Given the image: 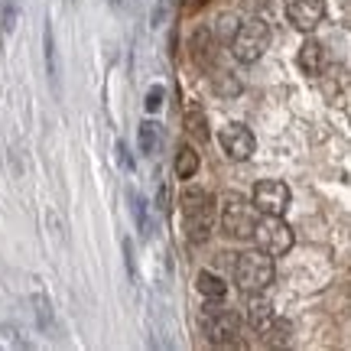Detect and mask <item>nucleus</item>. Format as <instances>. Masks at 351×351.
Masks as SVG:
<instances>
[{
    "mask_svg": "<svg viewBox=\"0 0 351 351\" xmlns=\"http://www.w3.org/2000/svg\"><path fill=\"white\" fill-rule=\"evenodd\" d=\"M179 205H182V225H186L189 241H192V244H202V241L208 238L215 212H218L215 195L212 192H205V189H189Z\"/></svg>",
    "mask_w": 351,
    "mask_h": 351,
    "instance_id": "nucleus-1",
    "label": "nucleus"
},
{
    "mask_svg": "<svg viewBox=\"0 0 351 351\" xmlns=\"http://www.w3.org/2000/svg\"><path fill=\"white\" fill-rule=\"evenodd\" d=\"M234 283H238L241 293H263L274 283V257L263 254L261 247L238 254V261H234Z\"/></svg>",
    "mask_w": 351,
    "mask_h": 351,
    "instance_id": "nucleus-2",
    "label": "nucleus"
},
{
    "mask_svg": "<svg viewBox=\"0 0 351 351\" xmlns=\"http://www.w3.org/2000/svg\"><path fill=\"white\" fill-rule=\"evenodd\" d=\"M267 49H270V26H267V20H261V16L241 23L238 33L231 36V56L244 65H254Z\"/></svg>",
    "mask_w": 351,
    "mask_h": 351,
    "instance_id": "nucleus-3",
    "label": "nucleus"
},
{
    "mask_svg": "<svg viewBox=\"0 0 351 351\" xmlns=\"http://www.w3.org/2000/svg\"><path fill=\"white\" fill-rule=\"evenodd\" d=\"M254 225H257V208L244 199L241 192H231L221 202V228H225L228 238L234 241H251L254 238Z\"/></svg>",
    "mask_w": 351,
    "mask_h": 351,
    "instance_id": "nucleus-4",
    "label": "nucleus"
},
{
    "mask_svg": "<svg viewBox=\"0 0 351 351\" xmlns=\"http://www.w3.org/2000/svg\"><path fill=\"white\" fill-rule=\"evenodd\" d=\"M257 247L270 257H283L293 251V228L283 221V215H263V221L254 225Z\"/></svg>",
    "mask_w": 351,
    "mask_h": 351,
    "instance_id": "nucleus-5",
    "label": "nucleus"
},
{
    "mask_svg": "<svg viewBox=\"0 0 351 351\" xmlns=\"http://www.w3.org/2000/svg\"><path fill=\"white\" fill-rule=\"evenodd\" d=\"M238 315L225 306H208L205 309V335L212 345H234L238 341Z\"/></svg>",
    "mask_w": 351,
    "mask_h": 351,
    "instance_id": "nucleus-6",
    "label": "nucleus"
},
{
    "mask_svg": "<svg viewBox=\"0 0 351 351\" xmlns=\"http://www.w3.org/2000/svg\"><path fill=\"white\" fill-rule=\"evenodd\" d=\"M251 205L261 215H283L289 208V186L280 179H263L254 186Z\"/></svg>",
    "mask_w": 351,
    "mask_h": 351,
    "instance_id": "nucleus-7",
    "label": "nucleus"
},
{
    "mask_svg": "<svg viewBox=\"0 0 351 351\" xmlns=\"http://www.w3.org/2000/svg\"><path fill=\"white\" fill-rule=\"evenodd\" d=\"M218 143H221V150L231 156V160H238V163H244V160H251L254 156V147H257V140H254L251 127L244 124H228L218 130Z\"/></svg>",
    "mask_w": 351,
    "mask_h": 351,
    "instance_id": "nucleus-8",
    "label": "nucleus"
},
{
    "mask_svg": "<svg viewBox=\"0 0 351 351\" xmlns=\"http://www.w3.org/2000/svg\"><path fill=\"white\" fill-rule=\"evenodd\" d=\"M287 16H289V23L296 26V29L309 33V29H315V26L322 23V16H326V3H322V0H289Z\"/></svg>",
    "mask_w": 351,
    "mask_h": 351,
    "instance_id": "nucleus-9",
    "label": "nucleus"
},
{
    "mask_svg": "<svg viewBox=\"0 0 351 351\" xmlns=\"http://www.w3.org/2000/svg\"><path fill=\"white\" fill-rule=\"evenodd\" d=\"M274 319V302L267 300L263 293H247V302H244V322L254 328V332H263Z\"/></svg>",
    "mask_w": 351,
    "mask_h": 351,
    "instance_id": "nucleus-10",
    "label": "nucleus"
},
{
    "mask_svg": "<svg viewBox=\"0 0 351 351\" xmlns=\"http://www.w3.org/2000/svg\"><path fill=\"white\" fill-rule=\"evenodd\" d=\"M300 69L306 75H319L322 69H326V46L319 43V39H306L300 46Z\"/></svg>",
    "mask_w": 351,
    "mask_h": 351,
    "instance_id": "nucleus-11",
    "label": "nucleus"
},
{
    "mask_svg": "<svg viewBox=\"0 0 351 351\" xmlns=\"http://www.w3.org/2000/svg\"><path fill=\"white\" fill-rule=\"evenodd\" d=\"M195 289H199L205 300H215V302H221L225 300V293H228V283L221 280V276H215L208 274V270H202L199 280H195Z\"/></svg>",
    "mask_w": 351,
    "mask_h": 351,
    "instance_id": "nucleus-12",
    "label": "nucleus"
},
{
    "mask_svg": "<svg viewBox=\"0 0 351 351\" xmlns=\"http://www.w3.org/2000/svg\"><path fill=\"white\" fill-rule=\"evenodd\" d=\"M263 341L270 345V348H280V345H289V339H293V326H289L287 319H270V326L261 332Z\"/></svg>",
    "mask_w": 351,
    "mask_h": 351,
    "instance_id": "nucleus-13",
    "label": "nucleus"
},
{
    "mask_svg": "<svg viewBox=\"0 0 351 351\" xmlns=\"http://www.w3.org/2000/svg\"><path fill=\"white\" fill-rule=\"evenodd\" d=\"M43 52H46V75L56 88H59V52H56V36H52V23H46L43 33Z\"/></svg>",
    "mask_w": 351,
    "mask_h": 351,
    "instance_id": "nucleus-14",
    "label": "nucleus"
},
{
    "mask_svg": "<svg viewBox=\"0 0 351 351\" xmlns=\"http://www.w3.org/2000/svg\"><path fill=\"white\" fill-rule=\"evenodd\" d=\"M195 173H199V153H195V147H179V153H176V176L179 179H192Z\"/></svg>",
    "mask_w": 351,
    "mask_h": 351,
    "instance_id": "nucleus-15",
    "label": "nucleus"
},
{
    "mask_svg": "<svg viewBox=\"0 0 351 351\" xmlns=\"http://www.w3.org/2000/svg\"><path fill=\"white\" fill-rule=\"evenodd\" d=\"M156 147H160V124H156V121H143V124H140V153L153 156Z\"/></svg>",
    "mask_w": 351,
    "mask_h": 351,
    "instance_id": "nucleus-16",
    "label": "nucleus"
},
{
    "mask_svg": "<svg viewBox=\"0 0 351 351\" xmlns=\"http://www.w3.org/2000/svg\"><path fill=\"white\" fill-rule=\"evenodd\" d=\"M130 212H134V221H137V231L143 238H150V221H147V199L140 192H130Z\"/></svg>",
    "mask_w": 351,
    "mask_h": 351,
    "instance_id": "nucleus-17",
    "label": "nucleus"
},
{
    "mask_svg": "<svg viewBox=\"0 0 351 351\" xmlns=\"http://www.w3.org/2000/svg\"><path fill=\"white\" fill-rule=\"evenodd\" d=\"M16 20H20V3L16 0H0V29H3V36H10L16 29Z\"/></svg>",
    "mask_w": 351,
    "mask_h": 351,
    "instance_id": "nucleus-18",
    "label": "nucleus"
},
{
    "mask_svg": "<svg viewBox=\"0 0 351 351\" xmlns=\"http://www.w3.org/2000/svg\"><path fill=\"white\" fill-rule=\"evenodd\" d=\"M186 127H189V134H195V137H208V124H205V114L199 111V104H189Z\"/></svg>",
    "mask_w": 351,
    "mask_h": 351,
    "instance_id": "nucleus-19",
    "label": "nucleus"
},
{
    "mask_svg": "<svg viewBox=\"0 0 351 351\" xmlns=\"http://www.w3.org/2000/svg\"><path fill=\"white\" fill-rule=\"evenodd\" d=\"M33 302H36V315H39V328H49L52 326V302L43 296V293H33Z\"/></svg>",
    "mask_w": 351,
    "mask_h": 351,
    "instance_id": "nucleus-20",
    "label": "nucleus"
},
{
    "mask_svg": "<svg viewBox=\"0 0 351 351\" xmlns=\"http://www.w3.org/2000/svg\"><path fill=\"white\" fill-rule=\"evenodd\" d=\"M163 101H166V88L163 85H153L150 91H147V101H143V108H147V111H160V108H163Z\"/></svg>",
    "mask_w": 351,
    "mask_h": 351,
    "instance_id": "nucleus-21",
    "label": "nucleus"
},
{
    "mask_svg": "<svg viewBox=\"0 0 351 351\" xmlns=\"http://www.w3.org/2000/svg\"><path fill=\"white\" fill-rule=\"evenodd\" d=\"M238 33V16H231V13H225L221 20H218V36L225 39V43H231V36Z\"/></svg>",
    "mask_w": 351,
    "mask_h": 351,
    "instance_id": "nucleus-22",
    "label": "nucleus"
},
{
    "mask_svg": "<svg viewBox=\"0 0 351 351\" xmlns=\"http://www.w3.org/2000/svg\"><path fill=\"white\" fill-rule=\"evenodd\" d=\"M114 153H117V166L130 173V169H134V160H130V153H127L124 143H117V147H114Z\"/></svg>",
    "mask_w": 351,
    "mask_h": 351,
    "instance_id": "nucleus-23",
    "label": "nucleus"
}]
</instances>
